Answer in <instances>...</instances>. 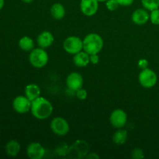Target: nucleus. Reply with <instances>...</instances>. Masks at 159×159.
I'll list each match as a JSON object with an SVG mask.
<instances>
[{"mask_svg":"<svg viewBox=\"0 0 159 159\" xmlns=\"http://www.w3.org/2000/svg\"><path fill=\"white\" fill-rule=\"evenodd\" d=\"M53 106L46 98L40 96L32 101L30 112L34 117L38 120H46L53 113Z\"/></svg>","mask_w":159,"mask_h":159,"instance_id":"nucleus-1","label":"nucleus"},{"mask_svg":"<svg viewBox=\"0 0 159 159\" xmlns=\"http://www.w3.org/2000/svg\"><path fill=\"white\" fill-rule=\"evenodd\" d=\"M82 40H83V51L88 53L89 55L99 54L103 48V40L102 37L96 33L87 34Z\"/></svg>","mask_w":159,"mask_h":159,"instance_id":"nucleus-2","label":"nucleus"},{"mask_svg":"<svg viewBox=\"0 0 159 159\" xmlns=\"http://www.w3.org/2000/svg\"><path fill=\"white\" fill-rule=\"evenodd\" d=\"M49 57L45 51L41 48H37L30 51L29 55V61L33 67L36 68H42L47 65Z\"/></svg>","mask_w":159,"mask_h":159,"instance_id":"nucleus-3","label":"nucleus"},{"mask_svg":"<svg viewBox=\"0 0 159 159\" xmlns=\"http://www.w3.org/2000/svg\"><path fill=\"white\" fill-rule=\"evenodd\" d=\"M140 85L145 89L153 88L158 82V76L155 71L151 68H144L141 71L138 75Z\"/></svg>","mask_w":159,"mask_h":159,"instance_id":"nucleus-4","label":"nucleus"},{"mask_svg":"<svg viewBox=\"0 0 159 159\" xmlns=\"http://www.w3.org/2000/svg\"><path fill=\"white\" fill-rule=\"evenodd\" d=\"M63 48L68 54L74 55L83 50V40L76 36H70L64 40Z\"/></svg>","mask_w":159,"mask_h":159,"instance_id":"nucleus-5","label":"nucleus"},{"mask_svg":"<svg viewBox=\"0 0 159 159\" xmlns=\"http://www.w3.org/2000/svg\"><path fill=\"white\" fill-rule=\"evenodd\" d=\"M50 127L54 134L60 137H63L68 134L70 130L69 124L68 121L65 118H62L61 116L54 117L51 121Z\"/></svg>","mask_w":159,"mask_h":159,"instance_id":"nucleus-6","label":"nucleus"},{"mask_svg":"<svg viewBox=\"0 0 159 159\" xmlns=\"http://www.w3.org/2000/svg\"><path fill=\"white\" fill-rule=\"evenodd\" d=\"M110 122L115 128H123L127 122V113L121 109H116L110 114Z\"/></svg>","mask_w":159,"mask_h":159,"instance_id":"nucleus-7","label":"nucleus"},{"mask_svg":"<svg viewBox=\"0 0 159 159\" xmlns=\"http://www.w3.org/2000/svg\"><path fill=\"white\" fill-rule=\"evenodd\" d=\"M32 101L26 96H18L12 101V108L18 113H26L30 111Z\"/></svg>","mask_w":159,"mask_h":159,"instance_id":"nucleus-8","label":"nucleus"},{"mask_svg":"<svg viewBox=\"0 0 159 159\" xmlns=\"http://www.w3.org/2000/svg\"><path fill=\"white\" fill-rule=\"evenodd\" d=\"M83 78L78 72H71L67 76L66 85L71 91H78L83 86Z\"/></svg>","mask_w":159,"mask_h":159,"instance_id":"nucleus-9","label":"nucleus"},{"mask_svg":"<svg viewBox=\"0 0 159 159\" xmlns=\"http://www.w3.org/2000/svg\"><path fill=\"white\" fill-rule=\"evenodd\" d=\"M99 9L97 0H81L80 10L86 16H93Z\"/></svg>","mask_w":159,"mask_h":159,"instance_id":"nucleus-10","label":"nucleus"},{"mask_svg":"<svg viewBox=\"0 0 159 159\" xmlns=\"http://www.w3.org/2000/svg\"><path fill=\"white\" fill-rule=\"evenodd\" d=\"M26 154L30 159H42L45 155V149L38 142H32L26 148Z\"/></svg>","mask_w":159,"mask_h":159,"instance_id":"nucleus-11","label":"nucleus"},{"mask_svg":"<svg viewBox=\"0 0 159 159\" xmlns=\"http://www.w3.org/2000/svg\"><path fill=\"white\" fill-rule=\"evenodd\" d=\"M131 20L134 23L141 26L145 24L150 20V14L148 13V11L144 8L143 9L139 8L133 12L131 15Z\"/></svg>","mask_w":159,"mask_h":159,"instance_id":"nucleus-12","label":"nucleus"},{"mask_svg":"<svg viewBox=\"0 0 159 159\" xmlns=\"http://www.w3.org/2000/svg\"><path fill=\"white\" fill-rule=\"evenodd\" d=\"M54 41V35L49 31H43L38 35L37 38V43L39 48H50Z\"/></svg>","mask_w":159,"mask_h":159,"instance_id":"nucleus-13","label":"nucleus"},{"mask_svg":"<svg viewBox=\"0 0 159 159\" xmlns=\"http://www.w3.org/2000/svg\"><path fill=\"white\" fill-rule=\"evenodd\" d=\"M73 62L79 68L86 67L90 63V55L82 50L80 52L74 54Z\"/></svg>","mask_w":159,"mask_h":159,"instance_id":"nucleus-14","label":"nucleus"},{"mask_svg":"<svg viewBox=\"0 0 159 159\" xmlns=\"http://www.w3.org/2000/svg\"><path fill=\"white\" fill-rule=\"evenodd\" d=\"M25 96L30 101H34L40 96V89L37 84H29L25 88Z\"/></svg>","mask_w":159,"mask_h":159,"instance_id":"nucleus-15","label":"nucleus"},{"mask_svg":"<svg viewBox=\"0 0 159 159\" xmlns=\"http://www.w3.org/2000/svg\"><path fill=\"white\" fill-rule=\"evenodd\" d=\"M65 9L61 3L56 2L51 6V14L54 20H62L65 16Z\"/></svg>","mask_w":159,"mask_h":159,"instance_id":"nucleus-16","label":"nucleus"},{"mask_svg":"<svg viewBox=\"0 0 159 159\" xmlns=\"http://www.w3.org/2000/svg\"><path fill=\"white\" fill-rule=\"evenodd\" d=\"M127 138H128L127 131L122 128L117 129V130L113 135V143L117 145H122V144H125L127 142Z\"/></svg>","mask_w":159,"mask_h":159,"instance_id":"nucleus-17","label":"nucleus"},{"mask_svg":"<svg viewBox=\"0 0 159 159\" xmlns=\"http://www.w3.org/2000/svg\"><path fill=\"white\" fill-rule=\"evenodd\" d=\"M20 151V144L15 140L9 141L6 145V152L9 156L16 157Z\"/></svg>","mask_w":159,"mask_h":159,"instance_id":"nucleus-18","label":"nucleus"},{"mask_svg":"<svg viewBox=\"0 0 159 159\" xmlns=\"http://www.w3.org/2000/svg\"><path fill=\"white\" fill-rule=\"evenodd\" d=\"M19 47L24 51H31L35 48L34 40L27 36H24L19 40Z\"/></svg>","mask_w":159,"mask_h":159,"instance_id":"nucleus-19","label":"nucleus"},{"mask_svg":"<svg viewBox=\"0 0 159 159\" xmlns=\"http://www.w3.org/2000/svg\"><path fill=\"white\" fill-rule=\"evenodd\" d=\"M141 4L144 9L152 11L159 8V0H141Z\"/></svg>","mask_w":159,"mask_h":159,"instance_id":"nucleus-20","label":"nucleus"},{"mask_svg":"<svg viewBox=\"0 0 159 159\" xmlns=\"http://www.w3.org/2000/svg\"><path fill=\"white\" fill-rule=\"evenodd\" d=\"M150 20L153 24L159 25V8L151 11Z\"/></svg>","mask_w":159,"mask_h":159,"instance_id":"nucleus-21","label":"nucleus"},{"mask_svg":"<svg viewBox=\"0 0 159 159\" xmlns=\"http://www.w3.org/2000/svg\"><path fill=\"white\" fill-rule=\"evenodd\" d=\"M131 157L134 159H141L144 158V153L140 148H135L131 152Z\"/></svg>","mask_w":159,"mask_h":159,"instance_id":"nucleus-22","label":"nucleus"},{"mask_svg":"<svg viewBox=\"0 0 159 159\" xmlns=\"http://www.w3.org/2000/svg\"><path fill=\"white\" fill-rule=\"evenodd\" d=\"M106 6L108 10L115 11L119 8L120 5L116 0H107L106 2Z\"/></svg>","mask_w":159,"mask_h":159,"instance_id":"nucleus-23","label":"nucleus"},{"mask_svg":"<svg viewBox=\"0 0 159 159\" xmlns=\"http://www.w3.org/2000/svg\"><path fill=\"white\" fill-rule=\"evenodd\" d=\"M76 96L80 100H85V99H86L87 96H88V93H87L86 90L82 88L78 90V91H76Z\"/></svg>","mask_w":159,"mask_h":159,"instance_id":"nucleus-24","label":"nucleus"},{"mask_svg":"<svg viewBox=\"0 0 159 159\" xmlns=\"http://www.w3.org/2000/svg\"><path fill=\"white\" fill-rule=\"evenodd\" d=\"M120 6H130L134 3V0H116Z\"/></svg>","mask_w":159,"mask_h":159,"instance_id":"nucleus-25","label":"nucleus"},{"mask_svg":"<svg viewBox=\"0 0 159 159\" xmlns=\"http://www.w3.org/2000/svg\"><path fill=\"white\" fill-rule=\"evenodd\" d=\"M99 61V56L98 54H91L90 55V63L93 65H97Z\"/></svg>","mask_w":159,"mask_h":159,"instance_id":"nucleus-26","label":"nucleus"},{"mask_svg":"<svg viewBox=\"0 0 159 159\" xmlns=\"http://www.w3.org/2000/svg\"><path fill=\"white\" fill-rule=\"evenodd\" d=\"M138 65L139 66V68L142 70L148 68V61L146 59H140Z\"/></svg>","mask_w":159,"mask_h":159,"instance_id":"nucleus-27","label":"nucleus"},{"mask_svg":"<svg viewBox=\"0 0 159 159\" xmlns=\"http://www.w3.org/2000/svg\"><path fill=\"white\" fill-rule=\"evenodd\" d=\"M86 158H93V159H98L99 158V156L95 152H93V153H89V155H86L85 156Z\"/></svg>","mask_w":159,"mask_h":159,"instance_id":"nucleus-28","label":"nucleus"},{"mask_svg":"<svg viewBox=\"0 0 159 159\" xmlns=\"http://www.w3.org/2000/svg\"><path fill=\"white\" fill-rule=\"evenodd\" d=\"M5 5V0H0V10L3 8Z\"/></svg>","mask_w":159,"mask_h":159,"instance_id":"nucleus-29","label":"nucleus"},{"mask_svg":"<svg viewBox=\"0 0 159 159\" xmlns=\"http://www.w3.org/2000/svg\"><path fill=\"white\" fill-rule=\"evenodd\" d=\"M22 1L25 3H31V2H33L34 0H22Z\"/></svg>","mask_w":159,"mask_h":159,"instance_id":"nucleus-30","label":"nucleus"},{"mask_svg":"<svg viewBox=\"0 0 159 159\" xmlns=\"http://www.w3.org/2000/svg\"><path fill=\"white\" fill-rule=\"evenodd\" d=\"M99 2H107V0H97Z\"/></svg>","mask_w":159,"mask_h":159,"instance_id":"nucleus-31","label":"nucleus"}]
</instances>
